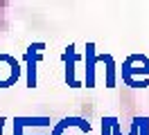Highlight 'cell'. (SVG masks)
Here are the masks:
<instances>
[{
  "mask_svg": "<svg viewBox=\"0 0 149 135\" xmlns=\"http://www.w3.org/2000/svg\"><path fill=\"white\" fill-rule=\"evenodd\" d=\"M18 63L9 56H0V88L9 86L11 81L18 79Z\"/></svg>",
  "mask_w": 149,
  "mask_h": 135,
  "instance_id": "cell-1",
  "label": "cell"
},
{
  "mask_svg": "<svg viewBox=\"0 0 149 135\" xmlns=\"http://www.w3.org/2000/svg\"><path fill=\"white\" fill-rule=\"evenodd\" d=\"M41 47L43 45H32L27 50V61H29V74H27V83H29V88H34V83H36V68H34V63H36V59L41 56Z\"/></svg>",
  "mask_w": 149,
  "mask_h": 135,
  "instance_id": "cell-2",
  "label": "cell"
},
{
  "mask_svg": "<svg viewBox=\"0 0 149 135\" xmlns=\"http://www.w3.org/2000/svg\"><path fill=\"white\" fill-rule=\"evenodd\" d=\"M2 126H5V119H0V133H2Z\"/></svg>",
  "mask_w": 149,
  "mask_h": 135,
  "instance_id": "cell-3",
  "label": "cell"
}]
</instances>
